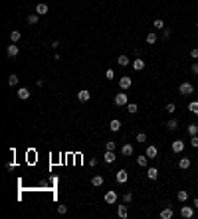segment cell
<instances>
[{"instance_id": "6da1fadb", "label": "cell", "mask_w": 198, "mask_h": 219, "mask_svg": "<svg viewBox=\"0 0 198 219\" xmlns=\"http://www.w3.org/2000/svg\"><path fill=\"white\" fill-rule=\"evenodd\" d=\"M113 103H115L117 107H127V103H129V97L125 95V91H121V93H117V95H115Z\"/></svg>"}, {"instance_id": "7a4b0ae2", "label": "cell", "mask_w": 198, "mask_h": 219, "mask_svg": "<svg viewBox=\"0 0 198 219\" xmlns=\"http://www.w3.org/2000/svg\"><path fill=\"white\" fill-rule=\"evenodd\" d=\"M178 91H180V95H192V93H194V85L188 83V81H184V83H180Z\"/></svg>"}, {"instance_id": "3957f363", "label": "cell", "mask_w": 198, "mask_h": 219, "mask_svg": "<svg viewBox=\"0 0 198 219\" xmlns=\"http://www.w3.org/2000/svg\"><path fill=\"white\" fill-rule=\"evenodd\" d=\"M180 215H182L184 219H190L192 215H194V209H192L190 205H182L180 207Z\"/></svg>"}, {"instance_id": "277c9868", "label": "cell", "mask_w": 198, "mask_h": 219, "mask_svg": "<svg viewBox=\"0 0 198 219\" xmlns=\"http://www.w3.org/2000/svg\"><path fill=\"white\" fill-rule=\"evenodd\" d=\"M115 180L119 182V184H125V182L129 180V174H127V170H119V172L115 174Z\"/></svg>"}, {"instance_id": "5b68a950", "label": "cell", "mask_w": 198, "mask_h": 219, "mask_svg": "<svg viewBox=\"0 0 198 219\" xmlns=\"http://www.w3.org/2000/svg\"><path fill=\"white\" fill-rule=\"evenodd\" d=\"M145 154L149 158H157L159 156V148L154 146V144H151V146H147V150H145Z\"/></svg>"}, {"instance_id": "8992f818", "label": "cell", "mask_w": 198, "mask_h": 219, "mask_svg": "<svg viewBox=\"0 0 198 219\" xmlns=\"http://www.w3.org/2000/svg\"><path fill=\"white\" fill-rule=\"evenodd\" d=\"M133 152H135L133 144H123V146H121V154H123V156H133Z\"/></svg>"}, {"instance_id": "52a82bcc", "label": "cell", "mask_w": 198, "mask_h": 219, "mask_svg": "<svg viewBox=\"0 0 198 219\" xmlns=\"http://www.w3.org/2000/svg\"><path fill=\"white\" fill-rule=\"evenodd\" d=\"M131 77H121L119 79V87H121V91H127V89H129L131 87Z\"/></svg>"}, {"instance_id": "ba28073f", "label": "cell", "mask_w": 198, "mask_h": 219, "mask_svg": "<svg viewBox=\"0 0 198 219\" xmlns=\"http://www.w3.org/2000/svg\"><path fill=\"white\" fill-rule=\"evenodd\" d=\"M103 160H105V164H113L115 160H117V156H115V152H113V150H105Z\"/></svg>"}, {"instance_id": "9c48e42d", "label": "cell", "mask_w": 198, "mask_h": 219, "mask_svg": "<svg viewBox=\"0 0 198 219\" xmlns=\"http://www.w3.org/2000/svg\"><path fill=\"white\" fill-rule=\"evenodd\" d=\"M182 150H184V142H182V140H174V142H173V152H174V154H180Z\"/></svg>"}, {"instance_id": "30bf717a", "label": "cell", "mask_w": 198, "mask_h": 219, "mask_svg": "<svg viewBox=\"0 0 198 219\" xmlns=\"http://www.w3.org/2000/svg\"><path fill=\"white\" fill-rule=\"evenodd\" d=\"M89 97H91V93H89L87 89H81V91L77 93V99L81 101V103H85V101H89Z\"/></svg>"}, {"instance_id": "8fae6325", "label": "cell", "mask_w": 198, "mask_h": 219, "mask_svg": "<svg viewBox=\"0 0 198 219\" xmlns=\"http://www.w3.org/2000/svg\"><path fill=\"white\" fill-rule=\"evenodd\" d=\"M48 4H44V2H40V4H36V14H40V16H44V14H48Z\"/></svg>"}, {"instance_id": "7c38bea8", "label": "cell", "mask_w": 198, "mask_h": 219, "mask_svg": "<svg viewBox=\"0 0 198 219\" xmlns=\"http://www.w3.org/2000/svg\"><path fill=\"white\" fill-rule=\"evenodd\" d=\"M105 201H107V204H115V201H117V194H115L113 190H109L105 194Z\"/></svg>"}, {"instance_id": "4fadbf2b", "label": "cell", "mask_w": 198, "mask_h": 219, "mask_svg": "<svg viewBox=\"0 0 198 219\" xmlns=\"http://www.w3.org/2000/svg\"><path fill=\"white\" fill-rule=\"evenodd\" d=\"M133 69H135V71H143V69H145V61H143L141 57H137V59L133 61Z\"/></svg>"}, {"instance_id": "5bb4252c", "label": "cell", "mask_w": 198, "mask_h": 219, "mask_svg": "<svg viewBox=\"0 0 198 219\" xmlns=\"http://www.w3.org/2000/svg\"><path fill=\"white\" fill-rule=\"evenodd\" d=\"M173 215H174V211L170 209V207H164V209L160 211V219H173Z\"/></svg>"}, {"instance_id": "9a60e30c", "label": "cell", "mask_w": 198, "mask_h": 219, "mask_svg": "<svg viewBox=\"0 0 198 219\" xmlns=\"http://www.w3.org/2000/svg\"><path fill=\"white\" fill-rule=\"evenodd\" d=\"M190 164H192L190 158H180V160H178V168H180V170H188Z\"/></svg>"}, {"instance_id": "2e32d148", "label": "cell", "mask_w": 198, "mask_h": 219, "mask_svg": "<svg viewBox=\"0 0 198 219\" xmlns=\"http://www.w3.org/2000/svg\"><path fill=\"white\" fill-rule=\"evenodd\" d=\"M6 53H8V57H16V55H18V46H16V44H10L8 50H6Z\"/></svg>"}, {"instance_id": "e0dca14e", "label": "cell", "mask_w": 198, "mask_h": 219, "mask_svg": "<svg viewBox=\"0 0 198 219\" xmlns=\"http://www.w3.org/2000/svg\"><path fill=\"white\" fill-rule=\"evenodd\" d=\"M147 178L149 180H157L159 178V170L157 168H147Z\"/></svg>"}, {"instance_id": "ac0fdd59", "label": "cell", "mask_w": 198, "mask_h": 219, "mask_svg": "<svg viewBox=\"0 0 198 219\" xmlns=\"http://www.w3.org/2000/svg\"><path fill=\"white\" fill-rule=\"evenodd\" d=\"M18 97L22 99V101L30 99V91H28V89H24V87H20V89H18Z\"/></svg>"}, {"instance_id": "d6986e66", "label": "cell", "mask_w": 198, "mask_h": 219, "mask_svg": "<svg viewBox=\"0 0 198 219\" xmlns=\"http://www.w3.org/2000/svg\"><path fill=\"white\" fill-rule=\"evenodd\" d=\"M109 129L113 130V132H119V130H121V122L117 120V119H113V120L109 122Z\"/></svg>"}, {"instance_id": "ffe728a7", "label": "cell", "mask_w": 198, "mask_h": 219, "mask_svg": "<svg viewBox=\"0 0 198 219\" xmlns=\"http://www.w3.org/2000/svg\"><path fill=\"white\" fill-rule=\"evenodd\" d=\"M167 129H168L170 132H174L176 129H178V120H176V119H170V120L167 122Z\"/></svg>"}, {"instance_id": "44dd1931", "label": "cell", "mask_w": 198, "mask_h": 219, "mask_svg": "<svg viewBox=\"0 0 198 219\" xmlns=\"http://www.w3.org/2000/svg\"><path fill=\"white\" fill-rule=\"evenodd\" d=\"M117 63H119L121 67H127L131 61H129V57H127V55H119V57H117Z\"/></svg>"}, {"instance_id": "7402d4cb", "label": "cell", "mask_w": 198, "mask_h": 219, "mask_svg": "<svg viewBox=\"0 0 198 219\" xmlns=\"http://www.w3.org/2000/svg\"><path fill=\"white\" fill-rule=\"evenodd\" d=\"M91 186H95V188L103 186V176H93V178H91Z\"/></svg>"}, {"instance_id": "603a6c76", "label": "cell", "mask_w": 198, "mask_h": 219, "mask_svg": "<svg viewBox=\"0 0 198 219\" xmlns=\"http://www.w3.org/2000/svg\"><path fill=\"white\" fill-rule=\"evenodd\" d=\"M137 164H139L141 168H147V164H149V156H147V154H145V156H139V158H137Z\"/></svg>"}, {"instance_id": "cb8c5ba5", "label": "cell", "mask_w": 198, "mask_h": 219, "mask_svg": "<svg viewBox=\"0 0 198 219\" xmlns=\"http://www.w3.org/2000/svg\"><path fill=\"white\" fill-rule=\"evenodd\" d=\"M176 197H178V201H182V204H184V201L188 199V191H186V190H180L178 194H176Z\"/></svg>"}, {"instance_id": "d4e9b609", "label": "cell", "mask_w": 198, "mask_h": 219, "mask_svg": "<svg viewBox=\"0 0 198 219\" xmlns=\"http://www.w3.org/2000/svg\"><path fill=\"white\" fill-rule=\"evenodd\" d=\"M18 40H20V32H18V30H12V32H10V42H12V44H16Z\"/></svg>"}, {"instance_id": "484cf974", "label": "cell", "mask_w": 198, "mask_h": 219, "mask_svg": "<svg viewBox=\"0 0 198 219\" xmlns=\"http://www.w3.org/2000/svg\"><path fill=\"white\" fill-rule=\"evenodd\" d=\"M8 85H10V87H18V75H14V73H12V75L8 77Z\"/></svg>"}, {"instance_id": "4316f807", "label": "cell", "mask_w": 198, "mask_h": 219, "mask_svg": "<svg viewBox=\"0 0 198 219\" xmlns=\"http://www.w3.org/2000/svg\"><path fill=\"white\" fill-rule=\"evenodd\" d=\"M188 134H190V136L198 134V125H196V122H192V125H188Z\"/></svg>"}, {"instance_id": "83f0119b", "label": "cell", "mask_w": 198, "mask_h": 219, "mask_svg": "<svg viewBox=\"0 0 198 219\" xmlns=\"http://www.w3.org/2000/svg\"><path fill=\"white\" fill-rule=\"evenodd\" d=\"M137 103H127V113H131V115H135L137 113Z\"/></svg>"}, {"instance_id": "f1b7e54d", "label": "cell", "mask_w": 198, "mask_h": 219, "mask_svg": "<svg viewBox=\"0 0 198 219\" xmlns=\"http://www.w3.org/2000/svg\"><path fill=\"white\" fill-rule=\"evenodd\" d=\"M157 38H159V36L157 34H154V32H151V34H147V44H154V42H157Z\"/></svg>"}, {"instance_id": "f546056e", "label": "cell", "mask_w": 198, "mask_h": 219, "mask_svg": "<svg viewBox=\"0 0 198 219\" xmlns=\"http://www.w3.org/2000/svg\"><path fill=\"white\" fill-rule=\"evenodd\" d=\"M117 213H119V217H121V219H125V217H127V205H119Z\"/></svg>"}, {"instance_id": "4dcf8cb0", "label": "cell", "mask_w": 198, "mask_h": 219, "mask_svg": "<svg viewBox=\"0 0 198 219\" xmlns=\"http://www.w3.org/2000/svg\"><path fill=\"white\" fill-rule=\"evenodd\" d=\"M38 20H40V14H32V16H28V24H38Z\"/></svg>"}, {"instance_id": "1f68e13d", "label": "cell", "mask_w": 198, "mask_h": 219, "mask_svg": "<svg viewBox=\"0 0 198 219\" xmlns=\"http://www.w3.org/2000/svg\"><path fill=\"white\" fill-rule=\"evenodd\" d=\"M188 111H192L194 115H198V101H192V103L188 105Z\"/></svg>"}, {"instance_id": "d6a6232c", "label": "cell", "mask_w": 198, "mask_h": 219, "mask_svg": "<svg viewBox=\"0 0 198 219\" xmlns=\"http://www.w3.org/2000/svg\"><path fill=\"white\" fill-rule=\"evenodd\" d=\"M137 142H139V144L147 142V134H145V132H139V134H137Z\"/></svg>"}, {"instance_id": "836d02e7", "label": "cell", "mask_w": 198, "mask_h": 219, "mask_svg": "<svg viewBox=\"0 0 198 219\" xmlns=\"http://www.w3.org/2000/svg\"><path fill=\"white\" fill-rule=\"evenodd\" d=\"M164 111H167V113H170V115H173L174 111H176V105H174V103H168L167 107H164Z\"/></svg>"}, {"instance_id": "e575fe53", "label": "cell", "mask_w": 198, "mask_h": 219, "mask_svg": "<svg viewBox=\"0 0 198 219\" xmlns=\"http://www.w3.org/2000/svg\"><path fill=\"white\" fill-rule=\"evenodd\" d=\"M105 150H113L115 152V142L113 140H107L105 142Z\"/></svg>"}, {"instance_id": "d590c367", "label": "cell", "mask_w": 198, "mask_h": 219, "mask_svg": "<svg viewBox=\"0 0 198 219\" xmlns=\"http://www.w3.org/2000/svg\"><path fill=\"white\" fill-rule=\"evenodd\" d=\"M190 146L192 148H198V134H194V136L190 138Z\"/></svg>"}, {"instance_id": "8d00e7d4", "label": "cell", "mask_w": 198, "mask_h": 219, "mask_svg": "<svg viewBox=\"0 0 198 219\" xmlns=\"http://www.w3.org/2000/svg\"><path fill=\"white\" fill-rule=\"evenodd\" d=\"M163 26H164V22H163L160 18H157V20H154V28H157V30H160Z\"/></svg>"}, {"instance_id": "74e56055", "label": "cell", "mask_w": 198, "mask_h": 219, "mask_svg": "<svg viewBox=\"0 0 198 219\" xmlns=\"http://www.w3.org/2000/svg\"><path fill=\"white\" fill-rule=\"evenodd\" d=\"M131 199H133V194H125V195H123V201H125V204H131Z\"/></svg>"}, {"instance_id": "f35d334b", "label": "cell", "mask_w": 198, "mask_h": 219, "mask_svg": "<svg viewBox=\"0 0 198 219\" xmlns=\"http://www.w3.org/2000/svg\"><path fill=\"white\" fill-rule=\"evenodd\" d=\"M58 213H60V215L67 213V207H66V205H58Z\"/></svg>"}, {"instance_id": "ab89813d", "label": "cell", "mask_w": 198, "mask_h": 219, "mask_svg": "<svg viewBox=\"0 0 198 219\" xmlns=\"http://www.w3.org/2000/svg\"><path fill=\"white\" fill-rule=\"evenodd\" d=\"M105 77H107V79H113V77H115V71H113V69H107Z\"/></svg>"}, {"instance_id": "60d3db41", "label": "cell", "mask_w": 198, "mask_h": 219, "mask_svg": "<svg viewBox=\"0 0 198 219\" xmlns=\"http://www.w3.org/2000/svg\"><path fill=\"white\" fill-rule=\"evenodd\" d=\"M190 71L194 73V75H198V63H192V67H190Z\"/></svg>"}, {"instance_id": "b9f144b4", "label": "cell", "mask_w": 198, "mask_h": 219, "mask_svg": "<svg viewBox=\"0 0 198 219\" xmlns=\"http://www.w3.org/2000/svg\"><path fill=\"white\" fill-rule=\"evenodd\" d=\"M190 57H194V59H198V47H194V50L190 51Z\"/></svg>"}, {"instance_id": "7bdbcfd3", "label": "cell", "mask_w": 198, "mask_h": 219, "mask_svg": "<svg viewBox=\"0 0 198 219\" xmlns=\"http://www.w3.org/2000/svg\"><path fill=\"white\" fill-rule=\"evenodd\" d=\"M170 38V30H164L163 32V40H168Z\"/></svg>"}, {"instance_id": "ee69618b", "label": "cell", "mask_w": 198, "mask_h": 219, "mask_svg": "<svg viewBox=\"0 0 198 219\" xmlns=\"http://www.w3.org/2000/svg\"><path fill=\"white\" fill-rule=\"evenodd\" d=\"M194 207H198V197H196V199H194Z\"/></svg>"}, {"instance_id": "f6af8a7d", "label": "cell", "mask_w": 198, "mask_h": 219, "mask_svg": "<svg viewBox=\"0 0 198 219\" xmlns=\"http://www.w3.org/2000/svg\"><path fill=\"white\" fill-rule=\"evenodd\" d=\"M196 28H198V22H196Z\"/></svg>"}]
</instances>
